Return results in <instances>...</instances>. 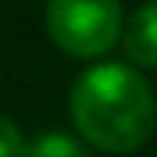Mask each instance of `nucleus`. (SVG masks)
Returning <instances> with one entry per match:
<instances>
[{
	"label": "nucleus",
	"instance_id": "nucleus-1",
	"mask_svg": "<svg viewBox=\"0 0 157 157\" xmlns=\"http://www.w3.org/2000/svg\"><path fill=\"white\" fill-rule=\"evenodd\" d=\"M71 121L89 147L104 154H132L157 125L154 89L128 64H93L71 86Z\"/></svg>",
	"mask_w": 157,
	"mask_h": 157
},
{
	"label": "nucleus",
	"instance_id": "nucleus-2",
	"mask_svg": "<svg viewBox=\"0 0 157 157\" xmlns=\"http://www.w3.org/2000/svg\"><path fill=\"white\" fill-rule=\"evenodd\" d=\"M118 0H47V32L68 57H104L121 36Z\"/></svg>",
	"mask_w": 157,
	"mask_h": 157
},
{
	"label": "nucleus",
	"instance_id": "nucleus-5",
	"mask_svg": "<svg viewBox=\"0 0 157 157\" xmlns=\"http://www.w3.org/2000/svg\"><path fill=\"white\" fill-rule=\"evenodd\" d=\"M25 147V136H21L18 121H11L7 114H0V157H18Z\"/></svg>",
	"mask_w": 157,
	"mask_h": 157
},
{
	"label": "nucleus",
	"instance_id": "nucleus-4",
	"mask_svg": "<svg viewBox=\"0 0 157 157\" xmlns=\"http://www.w3.org/2000/svg\"><path fill=\"white\" fill-rule=\"evenodd\" d=\"M18 157H89V150L82 139L68 136V132H43V136L29 139Z\"/></svg>",
	"mask_w": 157,
	"mask_h": 157
},
{
	"label": "nucleus",
	"instance_id": "nucleus-3",
	"mask_svg": "<svg viewBox=\"0 0 157 157\" xmlns=\"http://www.w3.org/2000/svg\"><path fill=\"white\" fill-rule=\"evenodd\" d=\"M121 50L139 68H157V0L136 7L121 21Z\"/></svg>",
	"mask_w": 157,
	"mask_h": 157
}]
</instances>
